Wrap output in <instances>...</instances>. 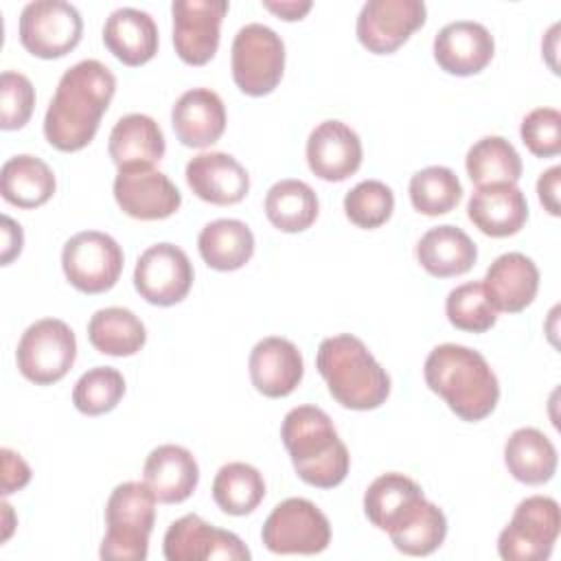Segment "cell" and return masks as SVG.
Returning a JSON list of instances; mask_svg holds the SVG:
<instances>
[{"label":"cell","instance_id":"obj_1","mask_svg":"<svg viewBox=\"0 0 561 561\" xmlns=\"http://www.w3.org/2000/svg\"><path fill=\"white\" fill-rule=\"evenodd\" d=\"M116 92L114 72L99 59L70 66L48 103L44 136L59 151H79L92 142Z\"/></svg>","mask_w":561,"mask_h":561},{"label":"cell","instance_id":"obj_2","mask_svg":"<svg viewBox=\"0 0 561 561\" xmlns=\"http://www.w3.org/2000/svg\"><path fill=\"white\" fill-rule=\"evenodd\" d=\"M427 388L462 421L486 419L500 401V381L486 357L462 344H438L423 366Z\"/></svg>","mask_w":561,"mask_h":561},{"label":"cell","instance_id":"obj_3","mask_svg":"<svg viewBox=\"0 0 561 561\" xmlns=\"http://www.w3.org/2000/svg\"><path fill=\"white\" fill-rule=\"evenodd\" d=\"M280 438L302 482L318 489H333L344 482L351 456L331 416L322 408H291L283 419Z\"/></svg>","mask_w":561,"mask_h":561},{"label":"cell","instance_id":"obj_4","mask_svg":"<svg viewBox=\"0 0 561 561\" xmlns=\"http://www.w3.org/2000/svg\"><path fill=\"white\" fill-rule=\"evenodd\" d=\"M316 366L342 408L377 410L390 397V375L357 335L324 337L316 353Z\"/></svg>","mask_w":561,"mask_h":561},{"label":"cell","instance_id":"obj_5","mask_svg":"<svg viewBox=\"0 0 561 561\" xmlns=\"http://www.w3.org/2000/svg\"><path fill=\"white\" fill-rule=\"evenodd\" d=\"M156 495L145 482L114 486L105 502V535L99 557L107 561H145L156 524Z\"/></svg>","mask_w":561,"mask_h":561},{"label":"cell","instance_id":"obj_6","mask_svg":"<svg viewBox=\"0 0 561 561\" xmlns=\"http://www.w3.org/2000/svg\"><path fill=\"white\" fill-rule=\"evenodd\" d=\"M230 68L243 94L265 96L274 92L285 72V44L280 35L261 22L241 26L232 39Z\"/></svg>","mask_w":561,"mask_h":561},{"label":"cell","instance_id":"obj_7","mask_svg":"<svg viewBox=\"0 0 561 561\" xmlns=\"http://www.w3.org/2000/svg\"><path fill=\"white\" fill-rule=\"evenodd\" d=\"M561 530L559 502L548 495L522 500L497 537V552L506 561H546Z\"/></svg>","mask_w":561,"mask_h":561},{"label":"cell","instance_id":"obj_8","mask_svg":"<svg viewBox=\"0 0 561 561\" xmlns=\"http://www.w3.org/2000/svg\"><path fill=\"white\" fill-rule=\"evenodd\" d=\"M77 359L75 331L59 318L35 320L20 337L15 362L22 377L37 386L57 383Z\"/></svg>","mask_w":561,"mask_h":561},{"label":"cell","instance_id":"obj_9","mask_svg":"<svg viewBox=\"0 0 561 561\" xmlns=\"http://www.w3.org/2000/svg\"><path fill=\"white\" fill-rule=\"evenodd\" d=\"M261 539L274 554H320L331 543V524L311 500L287 497L267 515Z\"/></svg>","mask_w":561,"mask_h":561},{"label":"cell","instance_id":"obj_10","mask_svg":"<svg viewBox=\"0 0 561 561\" xmlns=\"http://www.w3.org/2000/svg\"><path fill=\"white\" fill-rule=\"evenodd\" d=\"M123 248L101 230L72 234L61 250V270L68 283L83 294L110 291L123 272Z\"/></svg>","mask_w":561,"mask_h":561},{"label":"cell","instance_id":"obj_11","mask_svg":"<svg viewBox=\"0 0 561 561\" xmlns=\"http://www.w3.org/2000/svg\"><path fill=\"white\" fill-rule=\"evenodd\" d=\"M22 46L39 59H59L77 48L83 20L75 4L64 0L28 2L18 22Z\"/></svg>","mask_w":561,"mask_h":561},{"label":"cell","instance_id":"obj_12","mask_svg":"<svg viewBox=\"0 0 561 561\" xmlns=\"http://www.w3.org/2000/svg\"><path fill=\"white\" fill-rule=\"evenodd\" d=\"M193 263L175 243L149 245L136 261L134 287L151 305L171 307L182 302L193 287Z\"/></svg>","mask_w":561,"mask_h":561},{"label":"cell","instance_id":"obj_13","mask_svg":"<svg viewBox=\"0 0 561 561\" xmlns=\"http://www.w3.org/2000/svg\"><path fill=\"white\" fill-rule=\"evenodd\" d=\"M427 7L421 0H368L364 2L355 33L359 44L375 55H390L425 24Z\"/></svg>","mask_w":561,"mask_h":561},{"label":"cell","instance_id":"obj_14","mask_svg":"<svg viewBox=\"0 0 561 561\" xmlns=\"http://www.w3.org/2000/svg\"><path fill=\"white\" fill-rule=\"evenodd\" d=\"M228 13L226 0H173V46L188 66L208 64L219 48L221 20Z\"/></svg>","mask_w":561,"mask_h":561},{"label":"cell","instance_id":"obj_15","mask_svg":"<svg viewBox=\"0 0 561 561\" xmlns=\"http://www.w3.org/2000/svg\"><path fill=\"white\" fill-rule=\"evenodd\" d=\"M114 199L125 215L140 221H158L180 208L182 193L162 171L136 164L118 169L114 178Z\"/></svg>","mask_w":561,"mask_h":561},{"label":"cell","instance_id":"obj_16","mask_svg":"<svg viewBox=\"0 0 561 561\" xmlns=\"http://www.w3.org/2000/svg\"><path fill=\"white\" fill-rule=\"evenodd\" d=\"M167 561H199V559H228L248 561V546L230 530L215 528L199 515L188 513L175 519L162 541Z\"/></svg>","mask_w":561,"mask_h":561},{"label":"cell","instance_id":"obj_17","mask_svg":"<svg viewBox=\"0 0 561 561\" xmlns=\"http://www.w3.org/2000/svg\"><path fill=\"white\" fill-rule=\"evenodd\" d=\"M362 140L346 123L329 118L307 138V164L324 182H342L362 167Z\"/></svg>","mask_w":561,"mask_h":561},{"label":"cell","instance_id":"obj_18","mask_svg":"<svg viewBox=\"0 0 561 561\" xmlns=\"http://www.w3.org/2000/svg\"><path fill=\"white\" fill-rule=\"evenodd\" d=\"M493 53L491 31L473 20L449 22L434 37V59L447 75H478L491 64Z\"/></svg>","mask_w":561,"mask_h":561},{"label":"cell","instance_id":"obj_19","mask_svg":"<svg viewBox=\"0 0 561 561\" xmlns=\"http://www.w3.org/2000/svg\"><path fill=\"white\" fill-rule=\"evenodd\" d=\"M248 368L252 386L270 399L291 394L305 375V362L298 346L280 335L259 340L250 351Z\"/></svg>","mask_w":561,"mask_h":561},{"label":"cell","instance_id":"obj_20","mask_svg":"<svg viewBox=\"0 0 561 561\" xmlns=\"http://www.w3.org/2000/svg\"><path fill=\"white\" fill-rule=\"evenodd\" d=\"M186 184L204 202L215 206L239 204L250 191L245 167L226 151L197 153L186 164Z\"/></svg>","mask_w":561,"mask_h":561},{"label":"cell","instance_id":"obj_21","mask_svg":"<svg viewBox=\"0 0 561 561\" xmlns=\"http://www.w3.org/2000/svg\"><path fill=\"white\" fill-rule=\"evenodd\" d=\"M469 221L486 237L517 234L528 219V202L517 184L476 186L467 202Z\"/></svg>","mask_w":561,"mask_h":561},{"label":"cell","instance_id":"obj_22","mask_svg":"<svg viewBox=\"0 0 561 561\" xmlns=\"http://www.w3.org/2000/svg\"><path fill=\"white\" fill-rule=\"evenodd\" d=\"M171 125L184 147H210L226 131V107L221 96L210 88L186 90L171 110Z\"/></svg>","mask_w":561,"mask_h":561},{"label":"cell","instance_id":"obj_23","mask_svg":"<svg viewBox=\"0 0 561 561\" xmlns=\"http://www.w3.org/2000/svg\"><path fill=\"white\" fill-rule=\"evenodd\" d=\"M142 482L151 489L158 502L180 504L197 489L199 467L186 447L173 443L158 445L145 460Z\"/></svg>","mask_w":561,"mask_h":561},{"label":"cell","instance_id":"obj_24","mask_svg":"<svg viewBox=\"0 0 561 561\" xmlns=\"http://www.w3.org/2000/svg\"><path fill=\"white\" fill-rule=\"evenodd\" d=\"M482 285L497 311L517 313L535 300L539 289V270L530 256L522 252H506L489 265Z\"/></svg>","mask_w":561,"mask_h":561},{"label":"cell","instance_id":"obj_25","mask_svg":"<svg viewBox=\"0 0 561 561\" xmlns=\"http://www.w3.org/2000/svg\"><path fill=\"white\" fill-rule=\"evenodd\" d=\"M425 502L423 489L399 471L375 478L364 493V513L373 526L388 535L401 528Z\"/></svg>","mask_w":561,"mask_h":561},{"label":"cell","instance_id":"obj_26","mask_svg":"<svg viewBox=\"0 0 561 561\" xmlns=\"http://www.w3.org/2000/svg\"><path fill=\"white\" fill-rule=\"evenodd\" d=\"M103 44L125 66H142L158 53V26L147 11L121 7L103 24Z\"/></svg>","mask_w":561,"mask_h":561},{"label":"cell","instance_id":"obj_27","mask_svg":"<svg viewBox=\"0 0 561 561\" xmlns=\"http://www.w3.org/2000/svg\"><path fill=\"white\" fill-rule=\"evenodd\" d=\"M478 248L471 237L451 224L430 228L416 243V261L436 278L460 276L473 267Z\"/></svg>","mask_w":561,"mask_h":561},{"label":"cell","instance_id":"obj_28","mask_svg":"<svg viewBox=\"0 0 561 561\" xmlns=\"http://www.w3.org/2000/svg\"><path fill=\"white\" fill-rule=\"evenodd\" d=\"M167 149L160 125L147 114H127L116 121L110 131L107 151L118 169L147 164L153 167L162 160Z\"/></svg>","mask_w":561,"mask_h":561},{"label":"cell","instance_id":"obj_29","mask_svg":"<svg viewBox=\"0 0 561 561\" xmlns=\"http://www.w3.org/2000/svg\"><path fill=\"white\" fill-rule=\"evenodd\" d=\"M57 188L53 169L37 156L18 153L0 169V193L18 208H37L46 204Z\"/></svg>","mask_w":561,"mask_h":561},{"label":"cell","instance_id":"obj_30","mask_svg":"<svg viewBox=\"0 0 561 561\" xmlns=\"http://www.w3.org/2000/svg\"><path fill=\"white\" fill-rule=\"evenodd\" d=\"M508 473L524 484H543L557 471V447L537 427L515 430L504 445Z\"/></svg>","mask_w":561,"mask_h":561},{"label":"cell","instance_id":"obj_31","mask_svg":"<svg viewBox=\"0 0 561 561\" xmlns=\"http://www.w3.org/2000/svg\"><path fill=\"white\" fill-rule=\"evenodd\" d=\"M197 250L204 263L217 272H234L254 254V234L241 219H215L197 237Z\"/></svg>","mask_w":561,"mask_h":561},{"label":"cell","instance_id":"obj_32","mask_svg":"<svg viewBox=\"0 0 561 561\" xmlns=\"http://www.w3.org/2000/svg\"><path fill=\"white\" fill-rule=\"evenodd\" d=\"M88 340L103 355L129 357L145 346L147 329L131 309L105 307L92 313Z\"/></svg>","mask_w":561,"mask_h":561},{"label":"cell","instance_id":"obj_33","mask_svg":"<svg viewBox=\"0 0 561 561\" xmlns=\"http://www.w3.org/2000/svg\"><path fill=\"white\" fill-rule=\"evenodd\" d=\"M320 204L316 191L294 178L278 180L265 195V215L280 232H302L318 217Z\"/></svg>","mask_w":561,"mask_h":561},{"label":"cell","instance_id":"obj_34","mask_svg":"<svg viewBox=\"0 0 561 561\" xmlns=\"http://www.w3.org/2000/svg\"><path fill=\"white\" fill-rule=\"evenodd\" d=\"M465 167L476 186L517 184L522 178V158L502 136H484L476 140L467 151Z\"/></svg>","mask_w":561,"mask_h":561},{"label":"cell","instance_id":"obj_35","mask_svg":"<svg viewBox=\"0 0 561 561\" xmlns=\"http://www.w3.org/2000/svg\"><path fill=\"white\" fill-rule=\"evenodd\" d=\"M265 497L263 473L248 462L224 465L213 480L215 504L234 517L250 515Z\"/></svg>","mask_w":561,"mask_h":561},{"label":"cell","instance_id":"obj_36","mask_svg":"<svg viewBox=\"0 0 561 561\" xmlns=\"http://www.w3.org/2000/svg\"><path fill=\"white\" fill-rule=\"evenodd\" d=\"M410 202L427 217H438L454 210L462 197V184L449 167L432 164L410 178Z\"/></svg>","mask_w":561,"mask_h":561},{"label":"cell","instance_id":"obj_37","mask_svg":"<svg viewBox=\"0 0 561 561\" xmlns=\"http://www.w3.org/2000/svg\"><path fill=\"white\" fill-rule=\"evenodd\" d=\"M447 537V517L430 500H425L419 511L397 530L390 533L394 548L410 557H427L443 546Z\"/></svg>","mask_w":561,"mask_h":561},{"label":"cell","instance_id":"obj_38","mask_svg":"<svg viewBox=\"0 0 561 561\" xmlns=\"http://www.w3.org/2000/svg\"><path fill=\"white\" fill-rule=\"evenodd\" d=\"M445 313L451 327L467 333H484L497 322V309L489 300L480 280L462 283L447 294Z\"/></svg>","mask_w":561,"mask_h":561},{"label":"cell","instance_id":"obj_39","mask_svg":"<svg viewBox=\"0 0 561 561\" xmlns=\"http://www.w3.org/2000/svg\"><path fill=\"white\" fill-rule=\"evenodd\" d=\"M125 394V379L112 366H94L85 370L75 388L72 403L85 416H99L112 412Z\"/></svg>","mask_w":561,"mask_h":561},{"label":"cell","instance_id":"obj_40","mask_svg":"<svg viewBox=\"0 0 561 561\" xmlns=\"http://www.w3.org/2000/svg\"><path fill=\"white\" fill-rule=\"evenodd\" d=\"M394 210V193L381 180H364L344 195V213L351 224L364 230L383 226Z\"/></svg>","mask_w":561,"mask_h":561},{"label":"cell","instance_id":"obj_41","mask_svg":"<svg viewBox=\"0 0 561 561\" xmlns=\"http://www.w3.org/2000/svg\"><path fill=\"white\" fill-rule=\"evenodd\" d=\"M35 107V88L31 79L15 70H4L0 77V127L4 131L22 129Z\"/></svg>","mask_w":561,"mask_h":561},{"label":"cell","instance_id":"obj_42","mask_svg":"<svg viewBox=\"0 0 561 561\" xmlns=\"http://www.w3.org/2000/svg\"><path fill=\"white\" fill-rule=\"evenodd\" d=\"M522 142L533 156L552 158L561 151V114L554 107L530 110L519 127Z\"/></svg>","mask_w":561,"mask_h":561},{"label":"cell","instance_id":"obj_43","mask_svg":"<svg viewBox=\"0 0 561 561\" xmlns=\"http://www.w3.org/2000/svg\"><path fill=\"white\" fill-rule=\"evenodd\" d=\"M2 456V495H11L31 482V467L26 460L9 447L0 449Z\"/></svg>","mask_w":561,"mask_h":561},{"label":"cell","instance_id":"obj_44","mask_svg":"<svg viewBox=\"0 0 561 561\" xmlns=\"http://www.w3.org/2000/svg\"><path fill=\"white\" fill-rule=\"evenodd\" d=\"M0 232H2V245H0V263L9 265L15 256H20L24 245V232L22 226L11 219L9 215L0 217Z\"/></svg>","mask_w":561,"mask_h":561},{"label":"cell","instance_id":"obj_45","mask_svg":"<svg viewBox=\"0 0 561 561\" xmlns=\"http://www.w3.org/2000/svg\"><path fill=\"white\" fill-rule=\"evenodd\" d=\"M559 180H561V167H550L548 171H543L537 180V195L539 202L543 206V210H548L552 217H559L561 208H559Z\"/></svg>","mask_w":561,"mask_h":561},{"label":"cell","instance_id":"obj_46","mask_svg":"<svg viewBox=\"0 0 561 561\" xmlns=\"http://www.w3.org/2000/svg\"><path fill=\"white\" fill-rule=\"evenodd\" d=\"M263 7L272 13H276L280 20H287V22H294V20H302L309 11H311V2L309 0H280V2H272V0H265Z\"/></svg>","mask_w":561,"mask_h":561},{"label":"cell","instance_id":"obj_47","mask_svg":"<svg viewBox=\"0 0 561 561\" xmlns=\"http://www.w3.org/2000/svg\"><path fill=\"white\" fill-rule=\"evenodd\" d=\"M0 508H2V535H0V541H7L9 537H11V533H13V526H15V522H13V508H11V504L9 502H2L0 504Z\"/></svg>","mask_w":561,"mask_h":561}]
</instances>
